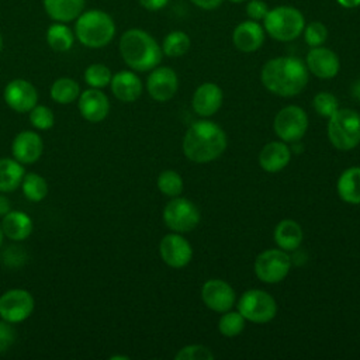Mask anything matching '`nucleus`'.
I'll use <instances>...</instances> for the list:
<instances>
[{"label":"nucleus","instance_id":"nucleus-33","mask_svg":"<svg viewBox=\"0 0 360 360\" xmlns=\"http://www.w3.org/2000/svg\"><path fill=\"white\" fill-rule=\"evenodd\" d=\"M158 188L162 194L167 195V197H177L183 193L184 188V183H183V177L174 172V170H163L159 176H158Z\"/></svg>","mask_w":360,"mask_h":360},{"label":"nucleus","instance_id":"nucleus-47","mask_svg":"<svg viewBox=\"0 0 360 360\" xmlns=\"http://www.w3.org/2000/svg\"><path fill=\"white\" fill-rule=\"evenodd\" d=\"M3 238H4V233H3V229H1V225H0V246L3 243Z\"/></svg>","mask_w":360,"mask_h":360},{"label":"nucleus","instance_id":"nucleus-5","mask_svg":"<svg viewBox=\"0 0 360 360\" xmlns=\"http://www.w3.org/2000/svg\"><path fill=\"white\" fill-rule=\"evenodd\" d=\"M305 27L304 14L292 6H277L269 8L263 18L264 32L278 42L297 39Z\"/></svg>","mask_w":360,"mask_h":360},{"label":"nucleus","instance_id":"nucleus-1","mask_svg":"<svg viewBox=\"0 0 360 360\" xmlns=\"http://www.w3.org/2000/svg\"><path fill=\"white\" fill-rule=\"evenodd\" d=\"M309 72L304 60L295 56L269 59L260 70L262 84L280 97H294L308 84Z\"/></svg>","mask_w":360,"mask_h":360},{"label":"nucleus","instance_id":"nucleus-27","mask_svg":"<svg viewBox=\"0 0 360 360\" xmlns=\"http://www.w3.org/2000/svg\"><path fill=\"white\" fill-rule=\"evenodd\" d=\"M22 165L11 158L0 159V193H11L21 186L24 177Z\"/></svg>","mask_w":360,"mask_h":360},{"label":"nucleus","instance_id":"nucleus-37","mask_svg":"<svg viewBox=\"0 0 360 360\" xmlns=\"http://www.w3.org/2000/svg\"><path fill=\"white\" fill-rule=\"evenodd\" d=\"M28 118H30L31 125L37 129H41V131L51 129L55 124L53 111L46 105H38L37 104L31 111H28Z\"/></svg>","mask_w":360,"mask_h":360},{"label":"nucleus","instance_id":"nucleus-8","mask_svg":"<svg viewBox=\"0 0 360 360\" xmlns=\"http://www.w3.org/2000/svg\"><path fill=\"white\" fill-rule=\"evenodd\" d=\"M163 221L170 231L186 233L200 224V211L191 200L179 195L172 197L163 208Z\"/></svg>","mask_w":360,"mask_h":360},{"label":"nucleus","instance_id":"nucleus-34","mask_svg":"<svg viewBox=\"0 0 360 360\" xmlns=\"http://www.w3.org/2000/svg\"><path fill=\"white\" fill-rule=\"evenodd\" d=\"M112 77L108 66L103 63H91L84 70V82L94 89H103L110 84Z\"/></svg>","mask_w":360,"mask_h":360},{"label":"nucleus","instance_id":"nucleus-16","mask_svg":"<svg viewBox=\"0 0 360 360\" xmlns=\"http://www.w3.org/2000/svg\"><path fill=\"white\" fill-rule=\"evenodd\" d=\"M307 69L311 75L318 79H333L340 70V59L339 56L329 48L323 45L311 48L305 58Z\"/></svg>","mask_w":360,"mask_h":360},{"label":"nucleus","instance_id":"nucleus-44","mask_svg":"<svg viewBox=\"0 0 360 360\" xmlns=\"http://www.w3.org/2000/svg\"><path fill=\"white\" fill-rule=\"evenodd\" d=\"M350 94H352V97H354V98H357L360 101V77L356 79L350 84Z\"/></svg>","mask_w":360,"mask_h":360},{"label":"nucleus","instance_id":"nucleus-49","mask_svg":"<svg viewBox=\"0 0 360 360\" xmlns=\"http://www.w3.org/2000/svg\"><path fill=\"white\" fill-rule=\"evenodd\" d=\"M229 1H232V3H242V1H245V0H229Z\"/></svg>","mask_w":360,"mask_h":360},{"label":"nucleus","instance_id":"nucleus-26","mask_svg":"<svg viewBox=\"0 0 360 360\" xmlns=\"http://www.w3.org/2000/svg\"><path fill=\"white\" fill-rule=\"evenodd\" d=\"M86 0H42L46 14L58 22L76 20L84 8Z\"/></svg>","mask_w":360,"mask_h":360},{"label":"nucleus","instance_id":"nucleus-15","mask_svg":"<svg viewBox=\"0 0 360 360\" xmlns=\"http://www.w3.org/2000/svg\"><path fill=\"white\" fill-rule=\"evenodd\" d=\"M3 97L6 104L17 112H28L38 103V91L25 79H14L4 87Z\"/></svg>","mask_w":360,"mask_h":360},{"label":"nucleus","instance_id":"nucleus-11","mask_svg":"<svg viewBox=\"0 0 360 360\" xmlns=\"http://www.w3.org/2000/svg\"><path fill=\"white\" fill-rule=\"evenodd\" d=\"M34 297L24 288H11L0 295V318L18 323L30 318L34 311Z\"/></svg>","mask_w":360,"mask_h":360},{"label":"nucleus","instance_id":"nucleus-48","mask_svg":"<svg viewBox=\"0 0 360 360\" xmlns=\"http://www.w3.org/2000/svg\"><path fill=\"white\" fill-rule=\"evenodd\" d=\"M1 49H3V35L0 34V52H1Z\"/></svg>","mask_w":360,"mask_h":360},{"label":"nucleus","instance_id":"nucleus-7","mask_svg":"<svg viewBox=\"0 0 360 360\" xmlns=\"http://www.w3.org/2000/svg\"><path fill=\"white\" fill-rule=\"evenodd\" d=\"M238 311L249 322L267 323L277 314V302L267 291L250 288L239 298Z\"/></svg>","mask_w":360,"mask_h":360},{"label":"nucleus","instance_id":"nucleus-25","mask_svg":"<svg viewBox=\"0 0 360 360\" xmlns=\"http://www.w3.org/2000/svg\"><path fill=\"white\" fill-rule=\"evenodd\" d=\"M304 238V232L301 225L294 221V219H281L273 232V239L276 245L285 250V252H292L297 248H300L301 242Z\"/></svg>","mask_w":360,"mask_h":360},{"label":"nucleus","instance_id":"nucleus-36","mask_svg":"<svg viewBox=\"0 0 360 360\" xmlns=\"http://www.w3.org/2000/svg\"><path fill=\"white\" fill-rule=\"evenodd\" d=\"M304 41L309 48L321 46L328 39V28L321 21H311L309 24H305L304 31Z\"/></svg>","mask_w":360,"mask_h":360},{"label":"nucleus","instance_id":"nucleus-23","mask_svg":"<svg viewBox=\"0 0 360 360\" xmlns=\"http://www.w3.org/2000/svg\"><path fill=\"white\" fill-rule=\"evenodd\" d=\"M1 229L4 236L11 240H24L32 232V219L22 211L11 210L4 217H1Z\"/></svg>","mask_w":360,"mask_h":360},{"label":"nucleus","instance_id":"nucleus-46","mask_svg":"<svg viewBox=\"0 0 360 360\" xmlns=\"http://www.w3.org/2000/svg\"><path fill=\"white\" fill-rule=\"evenodd\" d=\"M110 359H111V360H117V359H122V360H128V359H129V357H128V356H111V357H110Z\"/></svg>","mask_w":360,"mask_h":360},{"label":"nucleus","instance_id":"nucleus-10","mask_svg":"<svg viewBox=\"0 0 360 360\" xmlns=\"http://www.w3.org/2000/svg\"><path fill=\"white\" fill-rule=\"evenodd\" d=\"M308 115L304 108L295 104L283 107L274 117L273 129L280 141L297 142L308 131Z\"/></svg>","mask_w":360,"mask_h":360},{"label":"nucleus","instance_id":"nucleus-12","mask_svg":"<svg viewBox=\"0 0 360 360\" xmlns=\"http://www.w3.org/2000/svg\"><path fill=\"white\" fill-rule=\"evenodd\" d=\"M159 255L169 267L183 269L193 259V248L181 233L172 232L160 239Z\"/></svg>","mask_w":360,"mask_h":360},{"label":"nucleus","instance_id":"nucleus-45","mask_svg":"<svg viewBox=\"0 0 360 360\" xmlns=\"http://www.w3.org/2000/svg\"><path fill=\"white\" fill-rule=\"evenodd\" d=\"M336 1L343 8H354L360 6V0H336Z\"/></svg>","mask_w":360,"mask_h":360},{"label":"nucleus","instance_id":"nucleus-24","mask_svg":"<svg viewBox=\"0 0 360 360\" xmlns=\"http://www.w3.org/2000/svg\"><path fill=\"white\" fill-rule=\"evenodd\" d=\"M336 191L343 202L350 205L360 204V166L343 170L336 181Z\"/></svg>","mask_w":360,"mask_h":360},{"label":"nucleus","instance_id":"nucleus-6","mask_svg":"<svg viewBox=\"0 0 360 360\" xmlns=\"http://www.w3.org/2000/svg\"><path fill=\"white\" fill-rule=\"evenodd\" d=\"M328 139L338 150H352L360 143V114L352 108H338L326 127Z\"/></svg>","mask_w":360,"mask_h":360},{"label":"nucleus","instance_id":"nucleus-21","mask_svg":"<svg viewBox=\"0 0 360 360\" xmlns=\"http://www.w3.org/2000/svg\"><path fill=\"white\" fill-rule=\"evenodd\" d=\"M291 160V149L284 141H271L266 143L259 153V165L267 173H278L287 167Z\"/></svg>","mask_w":360,"mask_h":360},{"label":"nucleus","instance_id":"nucleus-28","mask_svg":"<svg viewBox=\"0 0 360 360\" xmlns=\"http://www.w3.org/2000/svg\"><path fill=\"white\" fill-rule=\"evenodd\" d=\"M46 42L55 52H66L73 46L75 34L65 22L55 21L46 30Z\"/></svg>","mask_w":360,"mask_h":360},{"label":"nucleus","instance_id":"nucleus-41","mask_svg":"<svg viewBox=\"0 0 360 360\" xmlns=\"http://www.w3.org/2000/svg\"><path fill=\"white\" fill-rule=\"evenodd\" d=\"M195 7L205 10V11H211V10H217L224 0H190Z\"/></svg>","mask_w":360,"mask_h":360},{"label":"nucleus","instance_id":"nucleus-13","mask_svg":"<svg viewBox=\"0 0 360 360\" xmlns=\"http://www.w3.org/2000/svg\"><path fill=\"white\" fill-rule=\"evenodd\" d=\"M201 300L207 308L222 314L235 305V290L225 280L210 278L201 287Z\"/></svg>","mask_w":360,"mask_h":360},{"label":"nucleus","instance_id":"nucleus-4","mask_svg":"<svg viewBox=\"0 0 360 360\" xmlns=\"http://www.w3.org/2000/svg\"><path fill=\"white\" fill-rule=\"evenodd\" d=\"M114 35L115 22L103 10H89L76 18L75 37L87 48H103L112 41Z\"/></svg>","mask_w":360,"mask_h":360},{"label":"nucleus","instance_id":"nucleus-19","mask_svg":"<svg viewBox=\"0 0 360 360\" xmlns=\"http://www.w3.org/2000/svg\"><path fill=\"white\" fill-rule=\"evenodd\" d=\"M44 152L42 138L34 131L18 132L11 143V153L21 165H31L37 162Z\"/></svg>","mask_w":360,"mask_h":360},{"label":"nucleus","instance_id":"nucleus-40","mask_svg":"<svg viewBox=\"0 0 360 360\" xmlns=\"http://www.w3.org/2000/svg\"><path fill=\"white\" fill-rule=\"evenodd\" d=\"M269 11L267 3L263 0H249L246 4V15L253 21H263Z\"/></svg>","mask_w":360,"mask_h":360},{"label":"nucleus","instance_id":"nucleus-35","mask_svg":"<svg viewBox=\"0 0 360 360\" xmlns=\"http://www.w3.org/2000/svg\"><path fill=\"white\" fill-rule=\"evenodd\" d=\"M312 107L319 117L329 118L339 108V101L335 94L328 91H319L312 98Z\"/></svg>","mask_w":360,"mask_h":360},{"label":"nucleus","instance_id":"nucleus-9","mask_svg":"<svg viewBox=\"0 0 360 360\" xmlns=\"http://www.w3.org/2000/svg\"><path fill=\"white\" fill-rule=\"evenodd\" d=\"M255 274L266 284H277L283 281L291 269L288 252L283 249H267L257 255L255 260Z\"/></svg>","mask_w":360,"mask_h":360},{"label":"nucleus","instance_id":"nucleus-32","mask_svg":"<svg viewBox=\"0 0 360 360\" xmlns=\"http://www.w3.org/2000/svg\"><path fill=\"white\" fill-rule=\"evenodd\" d=\"M246 319L239 311H225L218 321V330L225 338H235L245 329Z\"/></svg>","mask_w":360,"mask_h":360},{"label":"nucleus","instance_id":"nucleus-2","mask_svg":"<svg viewBox=\"0 0 360 360\" xmlns=\"http://www.w3.org/2000/svg\"><path fill=\"white\" fill-rule=\"evenodd\" d=\"M225 131L210 120L193 122L183 136V153L194 163H208L218 159L226 149Z\"/></svg>","mask_w":360,"mask_h":360},{"label":"nucleus","instance_id":"nucleus-20","mask_svg":"<svg viewBox=\"0 0 360 360\" xmlns=\"http://www.w3.org/2000/svg\"><path fill=\"white\" fill-rule=\"evenodd\" d=\"M232 42L243 53L256 52L264 42V28L259 21L245 20L233 28Z\"/></svg>","mask_w":360,"mask_h":360},{"label":"nucleus","instance_id":"nucleus-42","mask_svg":"<svg viewBox=\"0 0 360 360\" xmlns=\"http://www.w3.org/2000/svg\"><path fill=\"white\" fill-rule=\"evenodd\" d=\"M139 4L149 10V11H158V10H162L163 7L167 6L169 0H138Z\"/></svg>","mask_w":360,"mask_h":360},{"label":"nucleus","instance_id":"nucleus-17","mask_svg":"<svg viewBox=\"0 0 360 360\" xmlns=\"http://www.w3.org/2000/svg\"><path fill=\"white\" fill-rule=\"evenodd\" d=\"M77 107L80 115L89 122H100L110 112L108 97L101 91V89L94 87L80 93Z\"/></svg>","mask_w":360,"mask_h":360},{"label":"nucleus","instance_id":"nucleus-22","mask_svg":"<svg viewBox=\"0 0 360 360\" xmlns=\"http://www.w3.org/2000/svg\"><path fill=\"white\" fill-rule=\"evenodd\" d=\"M110 87L114 97L122 103H134L142 94V82L132 70H121L112 75Z\"/></svg>","mask_w":360,"mask_h":360},{"label":"nucleus","instance_id":"nucleus-31","mask_svg":"<svg viewBox=\"0 0 360 360\" xmlns=\"http://www.w3.org/2000/svg\"><path fill=\"white\" fill-rule=\"evenodd\" d=\"M21 188L27 200L32 202L42 201L48 194V183L46 180L37 173H27L22 177Z\"/></svg>","mask_w":360,"mask_h":360},{"label":"nucleus","instance_id":"nucleus-29","mask_svg":"<svg viewBox=\"0 0 360 360\" xmlns=\"http://www.w3.org/2000/svg\"><path fill=\"white\" fill-rule=\"evenodd\" d=\"M80 93L79 83L70 77L56 79L49 90L51 98L58 104H70L79 98Z\"/></svg>","mask_w":360,"mask_h":360},{"label":"nucleus","instance_id":"nucleus-30","mask_svg":"<svg viewBox=\"0 0 360 360\" xmlns=\"http://www.w3.org/2000/svg\"><path fill=\"white\" fill-rule=\"evenodd\" d=\"M190 45V37L184 31H172L162 42V52L169 58H180L188 52Z\"/></svg>","mask_w":360,"mask_h":360},{"label":"nucleus","instance_id":"nucleus-38","mask_svg":"<svg viewBox=\"0 0 360 360\" xmlns=\"http://www.w3.org/2000/svg\"><path fill=\"white\" fill-rule=\"evenodd\" d=\"M214 357L211 349L202 345L184 346L174 356L176 360H212Z\"/></svg>","mask_w":360,"mask_h":360},{"label":"nucleus","instance_id":"nucleus-43","mask_svg":"<svg viewBox=\"0 0 360 360\" xmlns=\"http://www.w3.org/2000/svg\"><path fill=\"white\" fill-rule=\"evenodd\" d=\"M8 211H11V205H10V200L0 194V217H4Z\"/></svg>","mask_w":360,"mask_h":360},{"label":"nucleus","instance_id":"nucleus-3","mask_svg":"<svg viewBox=\"0 0 360 360\" xmlns=\"http://www.w3.org/2000/svg\"><path fill=\"white\" fill-rule=\"evenodd\" d=\"M120 53L135 72H148L159 66L163 52L158 41L141 28H129L120 38Z\"/></svg>","mask_w":360,"mask_h":360},{"label":"nucleus","instance_id":"nucleus-39","mask_svg":"<svg viewBox=\"0 0 360 360\" xmlns=\"http://www.w3.org/2000/svg\"><path fill=\"white\" fill-rule=\"evenodd\" d=\"M11 325L7 321H0V353L7 352L15 342L17 333Z\"/></svg>","mask_w":360,"mask_h":360},{"label":"nucleus","instance_id":"nucleus-18","mask_svg":"<svg viewBox=\"0 0 360 360\" xmlns=\"http://www.w3.org/2000/svg\"><path fill=\"white\" fill-rule=\"evenodd\" d=\"M222 100V89L215 83L207 82L200 84L193 93L191 107L197 115L208 118L221 108Z\"/></svg>","mask_w":360,"mask_h":360},{"label":"nucleus","instance_id":"nucleus-14","mask_svg":"<svg viewBox=\"0 0 360 360\" xmlns=\"http://www.w3.org/2000/svg\"><path fill=\"white\" fill-rule=\"evenodd\" d=\"M179 89L177 73L169 66H156L146 79V90L149 96L159 103L169 101Z\"/></svg>","mask_w":360,"mask_h":360}]
</instances>
